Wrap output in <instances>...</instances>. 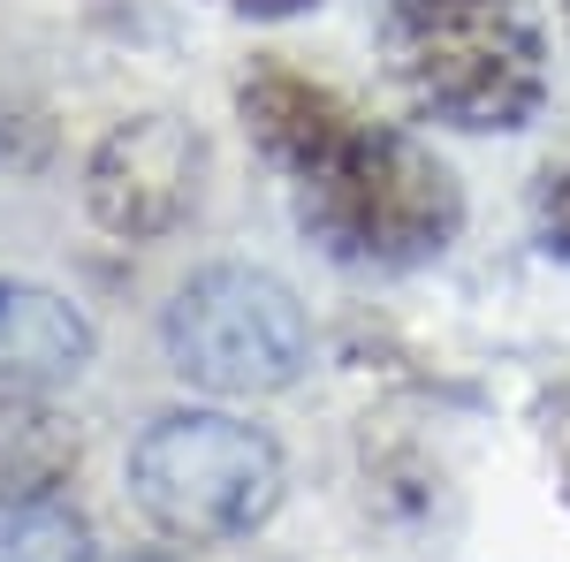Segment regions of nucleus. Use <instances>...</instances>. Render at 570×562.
Instances as JSON below:
<instances>
[{
  "mask_svg": "<svg viewBox=\"0 0 570 562\" xmlns=\"http://www.w3.org/2000/svg\"><path fill=\"white\" fill-rule=\"evenodd\" d=\"M236 115L266 168L289 183V206L327 259L403 274L464 236V190L449 160L426 137L373 122L335 85H312L289 61H252Z\"/></svg>",
  "mask_w": 570,
  "mask_h": 562,
  "instance_id": "1",
  "label": "nucleus"
},
{
  "mask_svg": "<svg viewBox=\"0 0 570 562\" xmlns=\"http://www.w3.org/2000/svg\"><path fill=\"white\" fill-rule=\"evenodd\" d=\"M381 53L403 99L464 137L525 130L548 99V39L532 0H389Z\"/></svg>",
  "mask_w": 570,
  "mask_h": 562,
  "instance_id": "2",
  "label": "nucleus"
},
{
  "mask_svg": "<svg viewBox=\"0 0 570 562\" xmlns=\"http://www.w3.org/2000/svg\"><path fill=\"white\" fill-rule=\"evenodd\" d=\"M274 433L236 411H160L130 441V502L153 532L183 548H220L274 517L282 502Z\"/></svg>",
  "mask_w": 570,
  "mask_h": 562,
  "instance_id": "3",
  "label": "nucleus"
},
{
  "mask_svg": "<svg viewBox=\"0 0 570 562\" xmlns=\"http://www.w3.org/2000/svg\"><path fill=\"white\" fill-rule=\"evenodd\" d=\"M168 373L220 403H259L312 373V319L266 266H198L160 312Z\"/></svg>",
  "mask_w": 570,
  "mask_h": 562,
  "instance_id": "4",
  "label": "nucleus"
},
{
  "mask_svg": "<svg viewBox=\"0 0 570 562\" xmlns=\"http://www.w3.org/2000/svg\"><path fill=\"white\" fill-rule=\"evenodd\" d=\"M198 190H206V137L168 107L115 122L85 160V206L122 244H153V236L183 228Z\"/></svg>",
  "mask_w": 570,
  "mask_h": 562,
  "instance_id": "5",
  "label": "nucleus"
},
{
  "mask_svg": "<svg viewBox=\"0 0 570 562\" xmlns=\"http://www.w3.org/2000/svg\"><path fill=\"white\" fill-rule=\"evenodd\" d=\"M91 365V319L46 282H0V373L31 388H69Z\"/></svg>",
  "mask_w": 570,
  "mask_h": 562,
  "instance_id": "6",
  "label": "nucleus"
},
{
  "mask_svg": "<svg viewBox=\"0 0 570 562\" xmlns=\"http://www.w3.org/2000/svg\"><path fill=\"white\" fill-rule=\"evenodd\" d=\"M77 472V433L61 403L31 381L0 373V510L8 502H53Z\"/></svg>",
  "mask_w": 570,
  "mask_h": 562,
  "instance_id": "7",
  "label": "nucleus"
},
{
  "mask_svg": "<svg viewBox=\"0 0 570 562\" xmlns=\"http://www.w3.org/2000/svg\"><path fill=\"white\" fill-rule=\"evenodd\" d=\"M0 562H99L91 524L53 494V502H8L0 510Z\"/></svg>",
  "mask_w": 570,
  "mask_h": 562,
  "instance_id": "8",
  "label": "nucleus"
},
{
  "mask_svg": "<svg viewBox=\"0 0 570 562\" xmlns=\"http://www.w3.org/2000/svg\"><path fill=\"white\" fill-rule=\"evenodd\" d=\"M532 214H540V244H548L556 259H570V168L540 183V206H532Z\"/></svg>",
  "mask_w": 570,
  "mask_h": 562,
  "instance_id": "9",
  "label": "nucleus"
},
{
  "mask_svg": "<svg viewBox=\"0 0 570 562\" xmlns=\"http://www.w3.org/2000/svg\"><path fill=\"white\" fill-rule=\"evenodd\" d=\"M214 8L252 16V23H282V16H305V8H320V0H214Z\"/></svg>",
  "mask_w": 570,
  "mask_h": 562,
  "instance_id": "10",
  "label": "nucleus"
},
{
  "mask_svg": "<svg viewBox=\"0 0 570 562\" xmlns=\"http://www.w3.org/2000/svg\"><path fill=\"white\" fill-rule=\"evenodd\" d=\"M563 31H570V0H563Z\"/></svg>",
  "mask_w": 570,
  "mask_h": 562,
  "instance_id": "11",
  "label": "nucleus"
}]
</instances>
